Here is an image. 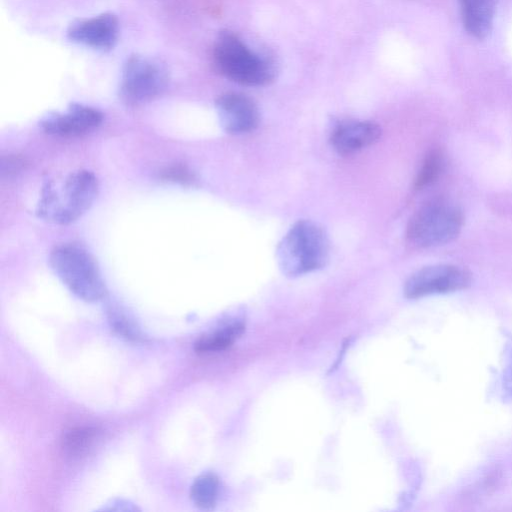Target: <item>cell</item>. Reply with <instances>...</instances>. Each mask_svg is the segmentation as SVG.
<instances>
[{"label":"cell","instance_id":"3957f363","mask_svg":"<svg viewBox=\"0 0 512 512\" xmlns=\"http://www.w3.org/2000/svg\"><path fill=\"white\" fill-rule=\"evenodd\" d=\"M213 58L218 71L245 86H263L275 77L273 61L251 50L236 34L221 31L215 42Z\"/></svg>","mask_w":512,"mask_h":512},{"label":"cell","instance_id":"2e32d148","mask_svg":"<svg viewBox=\"0 0 512 512\" xmlns=\"http://www.w3.org/2000/svg\"><path fill=\"white\" fill-rule=\"evenodd\" d=\"M445 166L444 155L441 150H431L424 158L414 180L417 190L426 188L434 183L441 175Z\"/></svg>","mask_w":512,"mask_h":512},{"label":"cell","instance_id":"5b68a950","mask_svg":"<svg viewBox=\"0 0 512 512\" xmlns=\"http://www.w3.org/2000/svg\"><path fill=\"white\" fill-rule=\"evenodd\" d=\"M464 222L462 210L442 198L423 204L410 218L406 228L409 244L429 248L447 244L460 233Z\"/></svg>","mask_w":512,"mask_h":512},{"label":"cell","instance_id":"6da1fadb","mask_svg":"<svg viewBox=\"0 0 512 512\" xmlns=\"http://www.w3.org/2000/svg\"><path fill=\"white\" fill-rule=\"evenodd\" d=\"M98 191V180L88 170L71 172L58 182L49 180L41 189L36 214L53 224H71L90 209Z\"/></svg>","mask_w":512,"mask_h":512},{"label":"cell","instance_id":"9a60e30c","mask_svg":"<svg viewBox=\"0 0 512 512\" xmlns=\"http://www.w3.org/2000/svg\"><path fill=\"white\" fill-rule=\"evenodd\" d=\"M99 431L94 427H77L67 432L62 440V447L71 457L86 454L98 439Z\"/></svg>","mask_w":512,"mask_h":512},{"label":"cell","instance_id":"9c48e42d","mask_svg":"<svg viewBox=\"0 0 512 512\" xmlns=\"http://www.w3.org/2000/svg\"><path fill=\"white\" fill-rule=\"evenodd\" d=\"M222 128L229 134H243L253 131L259 124V111L248 96L227 92L215 102Z\"/></svg>","mask_w":512,"mask_h":512},{"label":"cell","instance_id":"7a4b0ae2","mask_svg":"<svg viewBox=\"0 0 512 512\" xmlns=\"http://www.w3.org/2000/svg\"><path fill=\"white\" fill-rule=\"evenodd\" d=\"M329 257V241L325 231L310 220L296 222L277 247V261L290 277L322 268Z\"/></svg>","mask_w":512,"mask_h":512},{"label":"cell","instance_id":"4fadbf2b","mask_svg":"<svg viewBox=\"0 0 512 512\" xmlns=\"http://www.w3.org/2000/svg\"><path fill=\"white\" fill-rule=\"evenodd\" d=\"M245 326L241 322H234L221 329L200 337L194 349L197 353H210L224 350L244 332Z\"/></svg>","mask_w":512,"mask_h":512},{"label":"cell","instance_id":"d6986e66","mask_svg":"<svg viewBox=\"0 0 512 512\" xmlns=\"http://www.w3.org/2000/svg\"><path fill=\"white\" fill-rule=\"evenodd\" d=\"M23 161L19 158L9 157L7 161H2V173H15L19 171Z\"/></svg>","mask_w":512,"mask_h":512},{"label":"cell","instance_id":"30bf717a","mask_svg":"<svg viewBox=\"0 0 512 512\" xmlns=\"http://www.w3.org/2000/svg\"><path fill=\"white\" fill-rule=\"evenodd\" d=\"M118 35L119 22L111 13H103L74 22L67 31V36L72 42L101 51L112 49L118 40Z\"/></svg>","mask_w":512,"mask_h":512},{"label":"cell","instance_id":"ba28073f","mask_svg":"<svg viewBox=\"0 0 512 512\" xmlns=\"http://www.w3.org/2000/svg\"><path fill=\"white\" fill-rule=\"evenodd\" d=\"M102 113L79 103L69 105L64 113H50L41 122L44 132L60 137L84 135L96 129L102 122Z\"/></svg>","mask_w":512,"mask_h":512},{"label":"cell","instance_id":"e0dca14e","mask_svg":"<svg viewBox=\"0 0 512 512\" xmlns=\"http://www.w3.org/2000/svg\"><path fill=\"white\" fill-rule=\"evenodd\" d=\"M109 315V321L118 334L129 340H141L140 331L125 314L118 310H111Z\"/></svg>","mask_w":512,"mask_h":512},{"label":"cell","instance_id":"ac0fdd59","mask_svg":"<svg viewBox=\"0 0 512 512\" xmlns=\"http://www.w3.org/2000/svg\"><path fill=\"white\" fill-rule=\"evenodd\" d=\"M166 179H172L174 181H180L182 183L190 182L192 176L190 172L183 167H172L164 172Z\"/></svg>","mask_w":512,"mask_h":512},{"label":"cell","instance_id":"277c9868","mask_svg":"<svg viewBox=\"0 0 512 512\" xmlns=\"http://www.w3.org/2000/svg\"><path fill=\"white\" fill-rule=\"evenodd\" d=\"M49 264L62 283L78 298L95 302L106 295V287L92 255L76 244L55 247Z\"/></svg>","mask_w":512,"mask_h":512},{"label":"cell","instance_id":"8fae6325","mask_svg":"<svg viewBox=\"0 0 512 512\" xmlns=\"http://www.w3.org/2000/svg\"><path fill=\"white\" fill-rule=\"evenodd\" d=\"M380 135V127L372 121L345 120L335 126L330 140L339 154L347 155L370 146Z\"/></svg>","mask_w":512,"mask_h":512},{"label":"cell","instance_id":"8992f818","mask_svg":"<svg viewBox=\"0 0 512 512\" xmlns=\"http://www.w3.org/2000/svg\"><path fill=\"white\" fill-rule=\"evenodd\" d=\"M167 84L168 74L160 62L132 55L123 67L119 95L126 105L137 106L159 96Z\"/></svg>","mask_w":512,"mask_h":512},{"label":"cell","instance_id":"5bb4252c","mask_svg":"<svg viewBox=\"0 0 512 512\" xmlns=\"http://www.w3.org/2000/svg\"><path fill=\"white\" fill-rule=\"evenodd\" d=\"M219 494V479L213 473L198 476L190 489L193 503L201 509H212Z\"/></svg>","mask_w":512,"mask_h":512},{"label":"cell","instance_id":"52a82bcc","mask_svg":"<svg viewBox=\"0 0 512 512\" xmlns=\"http://www.w3.org/2000/svg\"><path fill=\"white\" fill-rule=\"evenodd\" d=\"M471 273L455 264H436L414 272L405 282L404 294L416 299L435 294H446L466 289L471 284Z\"/></svg>","mask_w":512,"mask_h":512},{"label":"cell","instance_id":"7c38bea8","mask_svg":"<svg viewBox=\"0 0 512 512\" xmlns=\"http://www.w3.org/2000/svg\"><path fill=\"white\" fill-rule=\"evenodd\" d=\"M462 23L469 35L482 40L492 31L496 0H459Z\"/></svg>","mask_w":512,"mask_h":512}]
</instances>
